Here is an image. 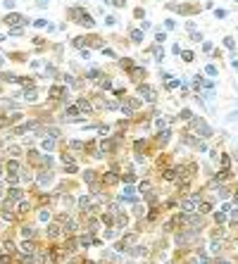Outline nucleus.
Here are the masks:
<instances>
[{
    "instance_id": "1",
    "label": "nucleus",
    "mask_w": 238,
    "mask_h": 264,
    "mask_svg": "<svg viewBox=\"0 0 238 264\" xmlns=\"http://www.w3.org/2000/svg\"><path fill=\"white\" fill-rule=\"evenodd\" d=\"M191 129H195L200 136H212V129L205 124L203 119H193V121H191Z\"/></svg>"
},
{
    "instance_id": "2",
    "label": "nucleus",
    "mask_w": 238,
    "mask_h": 264,
    "mask_svg": "<svg viewBox=\"0 0 238 264\" xmlns=\"http://www.w3.org/2000/svg\"><path fill=\"white\" fill-rule=\"evenodd\" d=\"M195 205H198V195H193L191 200H186V202H184V209H186V212H193Z\"/></svg>"
},
{
    "instance_id": "3",
    "label": "nucleus",
    "mask_w": 238,
    "mask_h": 264,
    "mask_svg": "<svg viewBox=\"0 0 238 264\" xmlns=\"http://www.w3.org/2000/svg\"><path fill=\"white\" fill-rule=\"evenodd\" d=\"M76 107H79V110H83V112H86V114H88V112H90V105H88V102H86V100H79V102H76Z\"/></svg>"
},
{
    "instance_id": "4",
    "label": "nucleus",
    "mask_w": 238,
    "mask_h": 264,
    "mask_svg": "<svg viewBox=\"0 0 238 264\" xmlns=\"http://www.w3.org/2000/svg\"><path fill=\"white\" fill-rule=\"evenodd\" d=\"M38 183L48 186V183H50V174H43V176H38Z\"/></svg>"
},
{
    "instance_id": "5",
    "label": "nucleus",
    "mask_w": 238,
    "mask_h": 264,
    "mask_svg": "<svg viewBox=\"0 0 238 264\" xmlns=\"http://www.w3.org/2000/svg\"><path fill=\"white\" fill-rule=\"evenodd\" d=\"M210 248H212V252H219V250H222V245L214 240V243H210Z\"/></svg>"
},
{
    "instance_id": "6",
    "label": "nucleus",
    "mask_w": 238,
    "mask_h": 264,
    "mask_svg": "<svg viewBox=\"0 0 238 264\" xmlns=\"http://www.w3.org/2000/svg\"><path fill=\"white\" fill-rule=\"evenodd\" d=\"M214 219H217L219 224H224V221H226V214H222V212H219V214H214Z\"/></svg>"
},
{
    "instance_id": "7",
    "label": "nucleus",
    "mask_w": 238,
    "mask_h": 264,
    "mask_svg": "<svg viewBox=\"0 0 238 264\" xmlns=\"http://www.w3.org/2000/svg\"><path fill=\"white\" fill-rule=\"evenodd\" d=\"M131 38H133V43H141L143 36H141V31H133V36H131Z\"/></svg>"
},
{
    "instance_id": "8",
    "label": "nucleus",
    "mask_w": 238,
    "mask_h": 264,
    "mask_svg": "<svg viewBox=\"0 0 238 264\" xmlns=\"http://www.w3.org/2000/svg\"><path fill=\"white\" fill-rule=\"evenodd\" d=\"M43 148H45V150H52V148H55V143H52V140H45V143H43Z\"/></svg>"
},
{
    "instance_id": "9",
    "label": "nucleus",
    "mask_w": 238,
    "mask_h": 264,
    "mask_svg": "<svg viewBox=\"0 0 238 264\" xmlns=\"http://www.w3.org/2000/svg\"><path fill=\"white\" fill-rule=\"evenodd\" d=\"M10 195H12L14 200H17V198H19V195H22V190H17V188H12V193H10Z\"/></svg>"
},
{
    "instance_id": "10",
    "label": "nucleus",
    "mask_w": 238,
    "mask_h": 264,
    "mask_svg": "<svg viewBox=\"0 0 238 264\" xmlns=\"http://www.w3.org/2000/svg\"><path fill=\"white\" fill-rule=\"evenodd\" d=\"M205 72H207V74H210V76H214V74H217V69H214V67H210V64H207V69H205Z\"/></svg>"
},
{
    "instance_id": "11",
    "label": "nucleus",
    "mask_w": 238,
    "mask_h": 264,
    "mask_svg": "<svg viewBox=\"0 0 238 264\" xmlns=\"http://www.w3.org/2000/svg\"><path fill=\"white\" fill-rule=\"evenodd\" d=\"M22 245H24V250H26V252H31V250H33V243H22Z\"/></svg>"
},
{
    "instance_id": "12",
    "label": "nucleus",
    "mask_w": 238,
    "mask_h": 264,
    "mask_svg": "<svg viewBox=\"0 0 238 264\" xmlns=\"http://www.w3.org/2000/svg\"><path fill=\"white\" fill-rule=\"evenodd\" d=\"M231 221H233V224L238 221V209H233V214H231Z\"/></svg>"
},
{
    "instance_id": "13",
    "label": "nucleus",
    "mask_w": 238,
    "mask_h": 264,
    "mask_svg": "<svg viewBox=\"0 0 238 264\" xmlns=\"http://www.w3.org/2000/svg\"><path fill=\"white\" fill-rule=\"evenodd\" d=\"M219 264H229V262H224V259H222V262H219Z\"/></svg>"
},
{
    "instance_id": "14",
    "label": "nucleus",
    "mask_w": 238,
    "mask_h": 264,
    "mask_svg": "<svg viewBox=\"0 0 238 264\" xmlns=\"http://www.w3.org/2000/svg\"><path fill=\"white\" fill-rule=\"evenodd\" d=\"M0 193H3V183H0Z\"/></svg>"
}]
</instances>
